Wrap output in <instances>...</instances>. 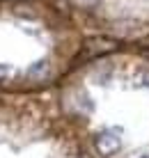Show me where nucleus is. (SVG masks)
<instances>
[{
  "mask_svg": "<svg viewBox=\"0 0 149 158\" xmlns=\"http://www.w3.org/2000/svg\"><path fill=\"white\" fill-rule=\"evenodd\" d=\"M140 158H149V156H140Z\"/></svg>",
  "mask_w": 149,
  "mask_h": 158,
  "instance_id": "5",
  "label": "nucleus"
},
{
  "mask_svg": "<svg viewBox=\"0 0 149 158\" xmlns=\"http://www.w3.org/2000/svg\"><path fill=\"white\" fill-rule=\"evenodd\" d=\"M119 147H122V138L117 128H106L96 135V149L101 154H115Z\"/></svg>",
  "mask_w": 149,
  "mask_h": 158,
  "instance_id": "1",
  "label": "nucleus"
},
{
  "mask_svg": "<svg viewBox=\"0 0 149 158\" xmlns=\"http://www.w3.org/2000/svg\"><path fill=\"white\" fill-rule=\"evenodd\" d=\"M46 73H48V62H44V60L32 62L30 67H28V76H30V78H35V80H41Z\"/></svg>",
  "mask_w": 149,
  "mask_h": 158,
  "instance_id": "2",
  "label": "nucleus"
},
{
  "mask_svg": "<svg viewBox=\"0 0 149 158\" xmlns=\"http://www.w3.org/2000/svg\"><path fill=\"white\" fill-rule=\"evenodd\" d=\"M7 73H9L7 64H0V80H5V78H7Z\"/></svg>",
  "mask_w": 149,
  "mask_h": 158,
  "instance_id": "3",
  "label": "nucleus"
},
{
  "mask_svg": "<svg viewBox=\"0 0 149 158\" xmlns=\"http://www.w3.org/2000/svg\"><path fill=\"white\" fill-rule=\"evenodd\" d=\"M142 85H145V87H149V76H145V80H142Z\"/></svg>",
  "mask_w": 149,
  "mask_h": 158,
  "instance_id": "4",
  "label": "nucleus"
}]
</instances>
